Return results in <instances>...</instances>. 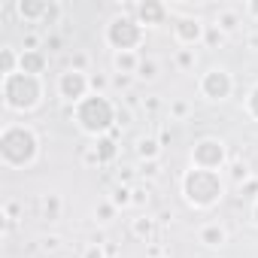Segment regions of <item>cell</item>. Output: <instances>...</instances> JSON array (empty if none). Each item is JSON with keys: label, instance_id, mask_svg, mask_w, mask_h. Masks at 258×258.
Masks as SVG:
<instances>
[{"label": "cell", "instance_id": "obj_6", "mask_svg": "<svg viewBox=\"0 0 258 258\" xmlns=\"http://www.w3.org/2000/svg\"><path fill=\"white\" fill-rule=\"evenodd\" d=\"M228 161V146L219 137H201L191 146V167L201 170H222V164Z\"/></svg>", "mask_w": 258, "mask_h": 258}, {"label": "cell", "instance_id": "obj_3", "mask_svg": "<svg viewBox=\"0 0 258 258\" xmlns=\"http://www.w3.org/2000/svg\"><path fill=\"white\" fill-rule=\"evenodd\" d=\"M76 121H79V127L85 134H91V137H103L109 127L115 124V106L109 103V97L106 94H88L82 103H76Z\"/></svg>", "mask_w": 258, "mask_h": 258}, {"label": "cell", "instance_id": "obj_15", "mask_svg": "<svg viewBox=\"0 0 258 258\" xmlns=\"http://www.w3.org/2000/svg\"><path fill=\"white\" fill-rule=\"evenodd\" d=\"M155 219L152 216H137L134 222H131V234L137 237V240H143V243H149L152 237H155Z\"/></svg>", "mask_w": 258, "mask_h": 258}, {"label": "cell", "instance_id": "obj_5", "mask_svg": "<svg viewBox=\"0 0 258 258\" xmlns=\"http://www.w3.org/2000/svg\"><path fill=\"white\" fill-rule=\"evenodd\" d=\"M106 43L115 49V52H134L140 43H143V25L137 19H127V16H118L106 25Z\"/></svg>", "mask_w": 258, "mask_h": 258}, {"label": "cell", "instance_id": "obj_40", "mask_svg": "<svg viewBox=\"0 0 258 258\" xmlns=\"http://www.w3.org/2000/svg\"><path fill=\"white\" fill-rule=\"evenodd\" d=\"M161 255H164L161 246H149V258H161Z\"/></svg>", "mask_w": 258, "mask_h": 258}, {"label": "cell", "instance_id": "obj_19", "mask_svg": "<svg viewBox=\"0 0 258 258\" xmlns=\"http://www.w3.org/2000/svg\"><path fill=\"white\" fill-rule=\"evenodd\" d=\"M40 213H43L46 222H58L61 219V198L58 195H46L40 201Z\"/></svg>", "mask_w": 258, "mask_h": 258}, {"label": "cell", "instance_id": "obj_38", "mask_svg": "<svg viewBox=\"0 0 258 258\" xmlns=\"http://www.w3.org/2000/svg\"><path fill=\"white\" fill-rule=\"evenodd\" d=\"M115 85H118V88H127V85H131V76H124V73H118V76H115Z\"/></svg>", "mask_w": 258, "mask_h": 258}, {"label": "cell", "instance_id": "obj_42", "mask_svg": "<svg viewBox=\"0 0 258 258\" xmlns=\"http://www.w3.org/2000/svg\"><path fill=\"white\" fill-rule=\"evenodd\" d=\"M252 222H255V225H258V201H255V204H252Z\"/></svg>", "mask_w": 258, "mask_h": 258}, {"label": "cell", "instance_id": "obj_26", "mask_svg": "<svg viewBox=\"0 0 258 258\" xmlns=\"http://www.w3.org/2000/svg\"><path fill=\"white\" fill-rule=\"evenodd\" d=\"M112 216H115V204H112V201H103V204L97 207V219H100V222H112Z\"/></svg>", "mask_w": 258, "mask_h": 258}, {"label": "cell", "instance_id": "obj_25", "mask_svg": "<svg viewBox=\"0 0 258 258\" xmlns=\"http://www.w3.org/2000/svg\"><path fill=\"white\" fill-rule=\"evenodd\" d=\"M231 176H234V182L243 185V182L249 179V167H246L243 161H234V164H231Z\"/></svg>", "mask_w": 258, "mask_h": 258}, {"label": "cell", "instance_id": "obj_2", "mask_svg": "<svg viewBox=\"0 0 258 258\" xmlns=\"http://www.w3.org/2000/svg\"><path fill=\"white\" fill-rule=\"evenodd\" d=\"M225 195V182L219 176V170H201V167H191L185 170L182 176V198L188 207L195 210H210L222 201Z\"/></svg>", "mask_w": 258, "mask_h": 258}, {"label": "cell", "instance_id": "obj_16", "mask_svg": "<svg viewBox=\"0 0 258 258\" xmlns=\"http://www.w3.org/2000/svg\"><path fill=\"white\" fill-rule=\"evenodd\" d=\"M19 61H22V55H16V49L13 46H4L0 49V76H13V73H19Z\"/></svg>", "mask_w": 258, "mask_h": 258}, {"label": "cell", "instance_id": "obj_12", "mask_svg": "<svg viewBox=\"0 0 258 258\" xmlns=\"http://www.w3.org/2000/svg\"><path fill=\"white\" fill-rule=\"evenodd\" d=\"M46 13H49L46 0H19V16L25 19V25L28 22H43Z\"/></svg>", "mask_w": 258, "mask_h": 258}, {"label": "cell", "instance_id": "obj_31", "mask_svg": "<svg viewBox=\"0 0 258 258\" xmlns=\"http://www.w3.org/2000/svg\"><path fill=\"white\" fill-rule=\"evenodd\" d=\"M58 16H61V7H58V4H49V13H46L43 25H55V22H58Z\"/></svg>", "mask_w": 258, "mask_h": 258}, {"label": "cell", "instance_id": "obj_35", "mask_svg": "<svg viewBox=\"0 0 258 258\" xmlns=\"http://www.w3.org/2000/svg\"><path fill=\"white\" fill-rule=\"evenodd\" d=\"M85 64H88L85 55H76V58H73V70H82V73H85Z\"/></svg>", "mask_w": 258, "mask_h": 258}, {"label": "cell", "instance_id": "obj_18", "mask_svg": "<svg viewBox=\"0 0 258 258\" xmlns=\"http://www.w3.org/2000/svg\"><path fill=\"white\" fill-rule=\"evenodd\" d=\"M94 152H97V161H100V164H109V161L118 155V146H115V140H112V137H97Z\"/></svg>", "mask_w": 258, "mask_h": 258}, {"label": "cell", "instance_id": "obj_17", "mask_svg": "<svg viewBox=\"0 0 258 258\" xmlns=\"http://www.w3.org/2000/svg\"><path fill=\"white\" fill-rule=\"evenodd\" d=\"M216 28H219L222 34H234V31L240 28V13H237V10H219Z\"/></svg>", "mask_w": 258, "mask_h": 258}, {"label": "cell", "instance_id": "obj_27", "mask_svg": "<svg viewBox=\"0 0 258 258\" xmlns=\"http://www.w3.org/2000/svg\"><path fill=\"white\" fill-rule=\"evenodd\" d=\"M176 64H179L182 70H188V67L195 64V49H179V55H176Z\"/></svg>", "mask_w": 258, "mask_h": 258}, {"label": "cell", "instance_id": "obj_28", "mask_svg": "<svg viewBox=\"0 0 258 258\" xmlns=\"http://www.w3.org/2000/svg\"><path fill=\"white\" fill-rule=\"evenodd\" d=\"M88 82H91V91H94V94H103V91H106V76H103V73H91Z\"/></svg>", "mask_w": 258, "mask_h": 258}, {"label": "cell", "instance_id": "obj_41", "mask_svg": "<svg viewBox=\"0 0 258 258\" xmlns=\"http://www.w3.org/2000/svg\"><path fill=\"white\" fill-rule=\"evenodd\" d=\"M143 106H146V109H149V112H152V109H158V100H155V97H149V100H146V103H143Z\"/></svg>", "mask_w": 258, "mask_h": 258}, {"label": "cell", "instance_id": "obj_36", "mask_svg": "<svg viewBox=\"0 0 258 258\" xmlns=\"http://www.w3.org/2000/svg\"><path fill=\"white\" fill-rule=\"evenodd\" d=\"M143 173L155 176V173H158V161H146V164H143Z\"/></svg>", "mask_w": 258, "mask_h": 258}, {"label": "cell", "instance_id": "obj_20", "mask_svg": "<svg viewBox=\"0 0 258 258\" xmlns=\"http://www.w3.org/2000/svg\"><path fill=\"white\" fill-rule=\"evenodd\" d=\"M158 152H161V143H158V140H152V137H143V140L137 143V155H140L143 161H155V158H158Z\"/></svg>", "mask_w": 258, "mask_h": 258}, {"label": "cell", "instance_id": "obj_32", "mask_svg": "<svg viewBox=\"0 0 258 258\" xmlns=\"http://www.w3.org/2000/svg\"><path fill=\"white\" fill-rule=\"evenodd\" d=\"M170 115H173V118H185V115H188V103H182V100H176V103L170 106Z\"/></svg>", "mask_w": 258, "mask_h": 258}, {"label": "cell", "instance_id": "obj_29", "mask_svg": "<svg viewBox=\"0 0 258 258\" xmlns=\"http://www.w3.org/2000/svg\"><path fill=\"white\" fill-rule=\"evenodd\" d=\"M246 109H249V115L258 121V85L249 91V97H246Z\"/></svg>", "mask_w": 258, "mask_h": 258}, {"label": "cell", "instance_id": "obj_1", "mask_svg": "<svg viewBox=\"0 0 258 258\" xmlns=\"http://www.w3.org/2000/svg\"><path fill=\"white\" fill-rule=\"evenodd\" d=\"M40 140L28 124H7L0 131V158L7 167H31L37 161Z\"/></svg>", "mask_w": 258, "mask_h": 258}, {"label": "cell", "instance_id": "obj_37", "mask_svg": "<svg viewBox=\"0 0 258 258\" xmlns=\"http://www.w3.org/2000/svg\"><path fill=\"white\" fill-rule=\"evenodd\" d=\"M146 201H149V195L143 188H134V204H146Z\"/></svg>", "mask_w": 258, "mask_h": 258}, {"label": "cell", "instance_id": "obj_30", "mask_svg": "<svg viewBox=\"0 0 258 258\" xmlns=\"http://www.w3.org/2000/svg\"><path fill=\"white\" fill-rule=\"evenodd\" d=\"M82 258H106V249H103L100 243H91V246H85Z\"/></svg>", "mask_w": 258, "mask_h": 258}, {"label": "cell", "instance_id": "obj_21", "mask_svg": "<svg viewBox=\"0 0 258 258\" xmlns=\"http://www.w3.org/2000/svg\"><path fill=\"white\" fill-rule=\"evenodd\" d=\"M109 201L115 204V210H118V207H131V204H134V188H127V185H115Z\"/></svg>", "mask_w": 258, "mask_h": 258}, {"label": "cell", "instance_id": "obj_14", "mask_svg": "<svg viewBox=\"0 0 258 258\" xmlns=\"http://www.w3.org/2000/svg\"><path fill=\"white\" fill-rule=\"evenodd\" d=\"M140 64H143V58L137 55V52H115V58H112V67H115V73H124V76H137V70H140Z\"/></svg>", "mask_w": 258, "mask_h": 258}, {"label": "cell", "instance_id": "obj_8", "mask_svg": "<svg viewBox=\"0 0 258 258\" xmlns=\"http://www.w3.org/2000/svg\"><path fill=\"white\" fill-rule=\"evenodd\" d=\"M201 94L207 97V100H225V97H231V91H234V79H231V73L225 70V67H210L204 76H201Z\"/></svg>", "mask_w": 258, "mask_h": 258}, {"label": "cell", "instance_id": "obj_23", "mask_svg": "<svg viewBox=\"0 0 258 258\" xmlns=\"http://www.w3.org/2000/svg\"><path fill=\"white\" fill-rule=\"evenodd\" d=\"M204 43L216 49V46H222V43H225V34H222L216 25H207V37H204Z\"/></svg>", "mask_w": 258, "mask_h": 258}, {"label": "cell", "instance_id": "obj_7", "mask_svg": "<svg viewBox=\"0 0 258 258\" xmlns=\"http://www.w3.org/2000/svg\"><path fill=\"white\" fill-rule=\"evenodd\" d=\"M88 91H91V82H88V73H82V70H73V67H67L61 76H58V94L64 97V100H70L73 106L76 103H82L85 97H88Z\"/></svg>", "mask_w": 258, "mask_h": 258}, {"label": "cell", "instance_id": "obj_39", "mask_svg": "<svg viewBox=\"0 0 258 258\" xmlns=\"http://www.w3.org/2000/svg\"><path fill=\"white\" fill-rule=\"evenodd\" d=\"M246 13H249L252 19H258V0H249V4H246Z\"/></svg>", "mask_w": 258, "mask_h": 258}, {"label": "cell", "instance_id": "obj_34", "mask_svg": "<svg viewBox=\"0 0 258 258\" xmlns=\"http://www.w3.org/2000/svg\"><path fill=\"white\" fill-rule=\"evenodd\" d=\"M46 49H49V52H61V37H55V34L46 37Z\"/></svg>", "mask_w": 258, "mask_h": 258}, {"label": "cell", "instance_id": "obj_11", "mask_svg": "<svg viewBox=\"0 0 258 258\" xmlns=\"http://www.w3.org/2000/svg\"><path fill=\"white\" fill-rule=\"evenodd\" d=\"M137 16H140V22H143V25H161V22H164V16H167V7H164V4H158V0H146V4H140V7H137Z\"/></svg>", "mask_w": 258, "mask_h": 258}, {"label": "cell", "instance_id": "obj_33", "mask_svg": "<svg viewBox=\"0 0 258 258\" xmlns=\"http://www.w3.org/2000/svg\"><path fill=\"white\" fill-rule=\"evenodd\" d=\"M58 246H61L58 237H46V240H43V252H58Z\"/></svg>", "mask_w": 258, "mask_h": 258}, {"label": "cell", "instance_id": "obj_13", "mask_svg": "<svg viewBox=\"0 0 258 258\" xmlns=\"http://www.w3.org/2000/svg\"><path fill=\"white\" fill-rule=\"evenodd\" d=\"M46 52L40 49V52H22V61H19V70L22 73H31V76H43V70H46Z\"/></svg>", "mask_w": 258, "mask_h": 258}, {"label": "cell", "instance_id": "obj_9", "mask_svg": "<svg viewBox=\"0 0 258 258\" xmlns=\"http://www.w3.org/2000/svg\"><path fill=\"white\" fill-rule=\"evenodd\" d=\"M173 37H176L179 46H195L207 37V25L201 19H179L173 25Z\"/></svg>", "mask_w": 258, "mask_h": 258}, {"label": "cell", "instance_id": "obj_10", "mask_svg": "<svg viewBox=\"0 0 258 258\" xmlns=\"http://www.w3.org/2000/svg\"><path fill=\"white\" fill-rule=\"evenodd\" d=\"M198 240H201L207 249H219V246L228 243V231H225L219 222H207V225L198 231Z\"/></svg>", "mask_w": 258, "mask_h": 258}, {"label": "cell", "instance_id": "obj_4", "mask_svg": "<svg viewBox=\"0 0 258 258\" xmlns=\"http://www.w3.org/2000/svg\"><path fill=\"white\" fill-rule=\"evenodd\" d=\"M0 91H4V103H7L10 109L28 112V109H34V106L43 100V79L19 70V73H13V76L4 79Z\"/></svg>", "mask_w": 258, "mask_h": 258}, {"label": "cell", "instance_id": "obj_22", "mask_svg": "<svg viewBox=\"0 0 258 258\" xmlns=\"http://www.w3.org/2000/svg\"><path fill=\"white\" fill-rule=\"evenodd\" d=\"M240 198H246V201H252V204H255V201H258V179H252V176H249V179L240 185Z\"/></svg>", "mask_w": 258, "mask_h": 258}, {"label": "cell", "instance_id": "obj_24", "mask_svg": "<svg viewBox=\"0 0 258 258\" xmlns=\"http://www.w3.org/2000/svg\"><path fill=\"white\" fill-rule=\"evenodd\" d=\"M155 76H158V64H155V61H143V64H140V70H137V79L152 82Z\"/></svg>", "mask_w": 258, "mask_h": 258}]
</instances>
